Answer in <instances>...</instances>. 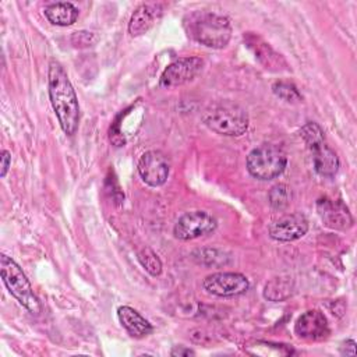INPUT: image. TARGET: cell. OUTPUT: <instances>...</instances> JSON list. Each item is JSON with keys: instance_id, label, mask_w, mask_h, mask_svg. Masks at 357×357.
<instances>
[{"instance_id": "cell-5", "label": "cell", "mask_w": 357, "mask_h": 357, "mask_svg": "<svg viewBox=\"0 0 357 357\" xmlns=\"http://www.w3.org/2000/svg\"><path fill=\"white\" fill-rule=\"evenodd\" d=\"M287 165V156L282 148L273 144H262L254 148L245 160L248 173L258 180H272L280 176Z\"/></svg>"}, {"instance_id": "cell-10", "label": "cell", "mask_w": 357, "mask_h": 357, "mask_svg": "<svg viewBox=\"0 0 357 357\" xmlns=\"http://www.w3.org/2000/svg\"><path fill=\"white\" fill-rule=\"evenodd\" d=\"M294 333L298 339L319 342L329 336L331 329L324 312L319 310H308L297 318L294 324Z\"/></svg>"}, {"instance_id": "cell-22", "label": "cell", "mask_w": 357, "mask_h": 357, "mask_svg": "<svg viewBox=\"0 0 357 357\" xmlns=\"http://www.w3.org/2000/svg\"><path fill=\"white\" fill-rule=\"evenodd\" d=\"M272 91L278 98L287 103H300L303 100V96L298 92L297 86L287 81H276L272 85Z\"/></svg>"}, {"instance_id": "cell-23", "label": "cell", "mask_w": 357, "mask_h": 357, "mask_svg": "<svg viewBox=\"0 0 357 357\" xmlns=\"http://www.w3.org/2000/svg\"><path fill=\"white\" fill-rule=\"evenodd\" d=\"M71 42L77 47H85L95 42V35L92 32H86V31L74 32L71 36Z\"/></svg>"}, {"instance_id": "cell-20", "label": "cell", "mask_w": 357, "mask_h": 357, "mask_svg": "<svg viewBox=\"0 0 357 357\" xmlns=\"http://www.w3.org/2000/svg\"><path fill=\"white\" fill-rule=\"evenodd\" d=\"M137 258L139 261V264L142 265V268L152 276H159L162 273V261L159 259V257L156 255V252L149 248V247H144L138 251Z\"/></svg>"}, {"instance_id": "cell-9", "label": "cell", "mask_w": 357, "mask_h": 357, "mask_svg": "<svg viewBox=\"0 0 357 357\" xmlns=\"http://www.w3.org/2000/svg\"><path fill=\"white\" fill-rule=\"evenodd\" d=\"M138 173L144 183L151 187H159L169 177L170 162L160 151H148L138 160Z\"/></svg>"}, {"instance_id": "cell-19", "label": "cell", "mask_w": 357, "mask_h": 357, "mask_svg": "<svg viewBox=\"0 0 357 357\" xmlns=\"http://www.w3.org/2000/svg\"><path fill=\"white\" fill-rule=\"evenodd\" d=\"M300 137L303 138L304 144L307 145V148L310 151L325 142V132H324V130L321 128L319 124H317L314 121H307L300 128Z\"/></svg>"}, {"instance_id": "cell-2", "label": "cell", "mask_w": 357, "mask_h": 357, "mask_svg": "<svg viewBox=\"0 0 357 357\" xmlns=\"http://www.w3.org/2000/svg\"><path fill=\"white\" fill-rule=\"evenodd\" d=\"M184 28L194 40L212 47L223 49L231 38V25L223 15L209 11H195L184 18Z\"/></svg>"}, {"instance_id": "cell-15", "label": "cell", "mask_w": 357, "mask_h": 357, "mask_svg": "<svg viewBox=\"0 0 357 357\" xmlns=\"http://www.w3.org/2000/svg\"><path fill=\"white\" fill-rule=\"evenodd\" d=\"M312 163L315 172L322 177H333L339 170V158L333 149H331L326 142L311 149Z\"/></svg>"}, {"instance_id": "cell-17", "label": "cell", "mask_w": 357, "mask_h": 357, "mask_svg": "<svg viewBox=\"0 0 357 357\" xmlns=\"http://www.w3.org/2000/svg\"><path fill=\"white\" fill-rule=\"evenodd\" d=\"M45 15L53 25L68 26L73 25L78 18V8L68 1H57L47 4Z\"/></svg>"}, {"instance_id": "cell-8", "label": "cell", "mask_w": 357, "mask_h": 357, "mask_svg": "<svg viewBox=\"0 0 357 357\" xmlns=\"http://www.w3.org/2000/svg\"><path fill=\"white\" fill-rule=\"evenodd\" d=\"M204 68V60L199 57H180L170 63L160 75V85L165 88L180 86L192 81Z\"/></svg>"}, {"instance_id": "cell-26", "label": "cell", "mask_w": 357, "mask_h": 357, "mask_svg": "<svg viewBox=\"0 0 357 357\" xmlns=\"http://www.w3.org/2000/svg\"><path fill=\"white\" fill-rule=\"evenodd\" d=\"M340 353L344 356H354L356 354V342L353 339H347L340 346Z\"/></svg>"}, {"instance_id": "cell-21", "label": "cell", "mask_w": 357, "mask_h": 357, "mask_svg": "<svg viewBox=\"0 0 357 357\" xmlns=\"http://www.w3.org/2000/svg\"><path fill=\"white\" fill-rule=\"evenodd\" d=\"M269 204L276 211H283L289 206L291 201V191L286 184H276L271 188L268 194Z\"/></svg>"}, {"instance_id": "cell-14", "label": "cell", "mask_w": 357, "mask_h": 357, "mask_svg": "<svg viewBox=\"0 0 357 357\" xmlns=\"http://www.w3.org/2000/svg\"><path fill=\"white\" fill-rule=\"evenodd\" d=\"M117 318L121 326L132 337H145L153 331V326L149 324V321L145 319L137 310L128 305H121L117 308Z\"/></svg>"}, {"instance_id": "cell-4", "label": "cell", "mask_w": 357, "mask_h": 357, "mask_svg": "<svg viewBox=\"0 0 357 357\" xmlns=\"http://www.w3.org/2000/svg\"><path fill=\"white\" fill-rule=\"evenodd\" d=\"M0 269H1V279L10 291V294L31 314L38 315L42 311V305L39 298L32 290V286L22 272V269L18 266V264L7 257L6 254L0 255Z\"/></svg>"}, {"instance_id": "cell-13", "label": "cell", "mask_w": 357, "mask_h": 357, "mask_svg": "<svg viewBox=\"0 0 357 357\" xmlns=\"http://www.w3.org/2000/svg\"><path fill=\"white\" fill-rule=\"evenodd\" d=\"M317 209L324 225L333 230H349L353 226V216L342 201L321 198L317 202Z\"/></svg>"}, {"instance_id": "cell-12", "label": "cell", "mask_w": 357, "mask_h": 357, "mask_svg": "<svg viewBox=\"0 0 357 357\" xmlns=\"http://www.w3.org/2000/svg\"><path fill=\"white\" fill-rule=\"evenodd\" d=\"M244 42L248 46V49L254 53L255 59L269 71L279 73V71H287L289 64L284 60L282 54H279L269 43H266L259 35H255L252 32H248L244 36Z\"/></svg>"}, {"instance_id": "cell-16", "label": "cell", "mask_w": 357, "mask_h": 357, "mask_svg": "<svg viewBox=\"0 0 357 357\" xmlns=\"http://www.w3.org/2000/svg\"><path fill=\"white\" fill-rule=\"evenodd\" d=\"M158 6L151 4H141L131 15L128 22V33L131 36H139L148 32L152 25L155 24L158 14L160 11H156Z\"/></svg>"}, {"instance_id": "cell-24", "label": "cell", "mask_w": 357, "mask_h": 357, "mask_svg": "<svg viewBox=\"0 0 357 357\" xmlns=\"http://www.w3.org/2000/svg\"><path fill=\"white\" fill-rule=\"evenodd\" d=\"M0 159H1V172H0V176H1V177H6V174H7V172H8L10 166H11V153H10L8 151L3 149Z\"/></svg>"}, {"instance_id": "cell-6", "label": "cell", "mask_w": 357, "mask_h": 357, "mask_svg": "<svg viewBox=\"0 0 357 357\" xmlns=\"http://www.w3.org/2000/svg\"><path fill=\"white\" fill-rule=\"evenodd\" d=\"M218 220L205 211H191L181 215L174 227L173 234L176 238L188 241L206 234H211L216 230Z\"/></svg>"}, {"instance_id": "cell-18", "label": "cell", "mask_w": 357, "mask_h": 357, "mask_svg": "<svg viewBox=\"0 0 357 357\" xmlns=\"http://www.w3.org/2000/svg\"><path fill=\"white\" fill-rule=\"evenodd\" d=\"M293 293V280L289 276H278L271 279L264 289V297L269 301H283Z\"/></svg>"}, {"instance_id": "cell-3", "label": "cell", "mask_w": 357, "mask_h": 357, "mask_svg": "<svg viewBox=\"0 0 357 357\" xmlns=\"http://www.w3.org/2000/svg\"><path fill=\"white\" fill-rule=\"evenodd\" d=\"M204 124L213 132L225 137L243 135L250 124L248 113L231 100L213 103L202 113Z\"/></svg>"}, {"instance_id": "cell-11", "label": "cell", "mask_w": 357, "mask_h": 357, "mask_svg": "<svg viewBox=\"0 0 357 357\" xmlns=\"http://www.w3.org/2000/svg\"><path fill=\"white\" fill-rule=\"evenodd\" d=\"M308 231V220L303 213H287L275 219L268 233L276 241H294Z\"/></svg>"}, {"instance_id": "cell-7", "label": "cell", "mask_w": 357, "mask_h": 357, "mask_svg": "<svg viewBox=\"0 0 357 357\" xmlns=\"http://www.w3.org/2000/svg\"><path fill=\"white\" fill-rule=\"evenodd\" d=\"M202 286L209 294L218 297H233L245 293L250 287V282L238 272H218L206 276Z\"/></svg>"}, {"instance_id": "cell-1", "label": "cell", "mask_w": 357, "mask_h": 357, "mask_svg": "<svg viewBox=\"0 0 357 357\" xmlns=\"http://www.w3.org/2000/svg\"><path fill=\"white\" fill-rule=\"evenodd\" d=\"M47 91L52 107L64 134H75L79 124V105L77 93L64 67L57 60H50L47 70Z\"/></svg>"}, {"instance_id": "cell-25", "label": "cell", "mask_w": 357, "mask_h": 357, "mask_svg": "<svg viewBox=\"0 0 357 357\" xmlns=\"http://www.w3.org/2000/svg\"><path fill=\"white\" fill-rule=\"evenodd\" d=\"M170 356L174 357H187V356H195V351L185 346H174L170 351Z\"/></svg>"}]
</instances>
